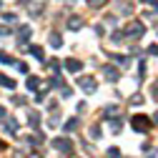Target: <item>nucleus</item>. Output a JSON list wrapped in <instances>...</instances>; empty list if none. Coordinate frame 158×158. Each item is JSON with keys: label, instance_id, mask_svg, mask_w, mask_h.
<instances>
[{"label": "nucleus", "instance_id": "f257e3e1", "mask_svg": "<svg viewBox=\"0 0 158 158\" xmlns=\"http://www.w3.org/2000/svg\"><path fill=\"white\" fill-rule=\"evenodd\" d=\"M131 126H133V131H138V133H146V131L151 128V118H148V115H133V118H131Z\"/></svg>", "mask_w": 158, "mask_h": 158}, {"label": "nucleus", "instance_id": "f03ea898", "mask_svg": "<svg viewBox=\"0 0 158 158\" xmlns=\"http://www.w3.org/2000/svg\"><path fill=\"white\" fill-rule=\"evenodd\" d=\"M126 35L141 38V35H146V25H143V23H128V25H126Z\"/></svg>", "mask_w": 158, "mask_h": 158}, {"label": "nucleus", "instance_id": "7ed1b4c3", "mask_svg": "<svg viewBox=\"0 0 158 158\" xmlns=\"http://www.w3.org/2000/svg\"><path fill=\"white\" fill-rule=\"evenodd\" d=\"M78 85H81L85 93H95V88H98V83L93 81L90 75H81V78H78Z\"/></svg>", "mask_w": 158, "mask_h": 158}, {"label": "nucleus", "instance_id": "20e7f679", "mask_svg": "<svg viewBox=\"0 0 158 158\" xmlns=\"http://www.w3.org/2000/svg\"><path fill=\"white\" fill-rule=\"evenodd\" d=\"M53 146L60 151V153H73V143L68 141V138H55V141H53Z\"/></svg>", "mask_w": 158, "mask_h": 158}, {"label": "nucleus", "instance_id": "39448f33", "mask_svg": "<svg viewBox=\"0 0 158 158\" xmlns=\"http://www.w3.org/2000/svg\"><path fill=\"white\" fill-rule=\"evenodd\" d=\"M103 75L108 78L110 83H118V78H121V73H118V68H113V65H106V68H103Z\"/></svg>", "mask_w": 158, "mask_h": 158}, {"label": "nucleus", "instance_id": "423d86ee", "mask_svg": "<svg viewBox=\"0 0 158 158\" xmlns=\"http://www.w3.org/2000/svg\"><path fill=\"white\" fill-rule=\"evenodd\" d=\"M83 23H85V20H83L81 15H70V18H68V30H78V28H83Z\"/></svg>", "mask_w": 158, "mask_h": 158}, {"label": "nucleus", "instance_id": "0eeeda50", "mask_svg": "<svg viewBox=\"0 0 158 158\" xmlns=\"http://www.w3.org/2000/svg\"><path fill=\"white\" fill-rule=\"evenodd\" d=\"M81 68H83V63L78 60V58H68L65 60V70H70V73H78Z\"/></svg>", "mask_w": 158, "mask_h": 158}, {"label": "nucleus", "instance_id": "6e6552de", "mask_svg": "<svg viewBox=\"0 0 158 158\" xmlns=\"http://www.w3.org/2000/svg\"><path fill=\"white\" fill-rule=\"evenodd\" d=\"M20 38H18V40H20V45H25L28 40H30V35H33V30H30V25H23L20 28V33H18Z\"/></svg>", "mask_w": 158, "mask_h": 158}, {"label": "nucleus", "instance_id": "1a4fd4ad", "mask_svg": "<svg viewBox=\"0 0 158 158\" xmlns=\"http://www.w3.org/2000/svg\"><path fill=\"white\" fill-rule=\"evenodd\" d=\"M5 126H8V133H10V135L18 131V121H15V118H10V115L5 118Z\"/></svg>", "mask_w": 158, "mask_h": 158}, {"label": "nucleus", "instance_id": "9d476101", "mask_svg": "<svg viewBox=\"0 0 158 158\" xmlns=\"http://www.w3.org/2000/svg\"><path fill=\"white\" fill-rule=\"evenodd\" d=\"M25 85H28L30 90H35L38 85H40V78H38V75H30V78H28V81H25Z\"/></svg>", "mask_w": 158, "mask_h": 158}, {"label": "nucleus", "instance_id": "9b49d317", "mask_svg": "<svg viewBox=\"0 0 158 158\" xmlns=\"http://www.w3.org/2000/svg\"><path fill=\"white\" fill-rule=\"evenodd\" d=\"M0 85H3V88H15V81H13V78H5V75H0Z\"/></svg>", "mask_w": 158, "mask_h": 158}, {"label": "nucleus", "instance_id": "f8f14e48", "mask_svg": "<svg viewBox=\"0 0 158 158\" xmlns=\"http://www.w3.org/2000/svg\"><path fill=\"white\" fill-rule=\"evenodd\" d=\"M50 45H53V48H60V45H63V38L58 35V33H53V35H50Z\"/></svg>", "mask_w": 158, "mask_h": 158}, {"label": "nucleus", "instance_id": "ddd939ff", "mask_svg": "<svg viewBox=\"0 0 158 158\" xmlns=\"http://www.w3.org/2000/svg\"><path fill=\"white\" fill-rule=\"evenodd\" d=\"M0 63H5V65H13L15 60H13V58H10V55H8L5 50H0Z\"/></svg>", "mask_w": 158, "mask_h": 158}, {"label": "nucleus", "instance_id": "4468645a", "mask_svg": "<svg viewBox=\"0 0 158 158\" xmlns=\"http://www.w3.org/2000/svg\"><path fill=\"white\" fill-rule=\"evenodd\" d=\"M30 53H33V55L38 58V60H43V58H45V55H43V48H40V45H33V48H30Z\"/></svg>", "mask_w": 158, "mask_h": 158}, {"label": "nucleus", "instance_id": "2eb2a0df", "mask_svg": "<svg viewBox=\"0 0 158 158\" xmlns=\"http://www.w3.org/2000/svg\"><path fill=\"white\" fill-rule=\"evenodd\" d=\"M113 58H115V60L121 63V65H126V68L131 65V58H128V55H113Z\"/></svg>", "mask_w": 158, "mask_h": 158}, {"label": "nucleus", "instance_id": "dca6fc26", "mask_svg": "<svg viewBox=\"0 0 158 158\" xmlns=\"http://www.w3.org/2000/svg\"><path fill=\"white\" fill-rule=\"evenodd\" d=\"M28 123H30V126L35 128L38 123H40V115H38V113H30V115H28Z\"/></svg>", "mask_w": 158, "mask_h": 158}, {"label": "nucleus", "instance_id": "f3484780", "mask_svg": "<svg viewBox=\"0 0 158 158\" xmlns=\"http://www.w3.org/2000/svg\"><path fill=\"white\" fill-rule=\"evenodd\" d=\"M78 123H81L78 118H70V121L65 123V131H75V128H78Z\"/></svg>", "mask_w": 158, "mask_h": 158}, {"label": "nucleus", "instance_id": "a211bd4d", "mask_svg": "<svg viewBox=\"0 0 158 158\" xmlns=\"http://www.w3.org/2000/svg\"><path fill=\"white\" fill-rule=\"evenodd\" d=\"M60 95H63V98H70V95H73V88H70V85H60Z\"/></svg>", "mask_w": 158, "mask_h": 158}, {"label": "nucleus", "instance_id": "6ab92c4d", "mask_svg": "<svg viewBox=\"0 0 158 158\" xmlns=\"http://www.w3.org/2000/svg\"><path fill=\"white\" fill-rule=\"evenodd\" d=\"M106 3H108V0H88L90 8H101V5H106Z\"/></svg>", "mask_w": 158, "mask_h": 158}, {"label": "nucleus", "instance_id": "aec40b11", "mask_svg": "<svg viewBox=\"0 0 158 158\" xmlns=\"http://www.w3.org/2000/svg\"><path fill=\"white\" fill-rule=\"evenodd\" d=\"M121 123H123L121 118H113V121H110V128H113V131H118V128H121Z\"/></svg>", "mask_w": 158, "mask_h": 158}, {"label": "nucleus", "instance_id": "412c9836", "mask_svg": "<svg viewBox=\"0 0 158 158\" xmlns=\"http://www.w3.org/2000/svg\"><path fill=\"white\" fill-rule=\"evenodd\" d=\"M108 156H110V158H118V156H121V151H118V148H108Z\"/></svg>", "mask_w": 158, "mask_h": 158}, {"label": "nucleus", "instance_id": "4be33fe9", "mask_svg": "<svg viewBox=\"0 0 158 158\" xmlns=\"http://www.w3.org/2000/svg\"><path fill=\"white\" fill-rule=\"evenodd\" d=\"M3 20H8V23H15V15H13V13H8V15H3Z\"/></svg>", "mask_w": 158, "mask_h": 158}, {"label": "nucleus", "instance_id": "5701e85b", "mask_svg": "<svg viewBox=\"0 0 158 158\" xmlns=\"http://www.w3.org/2000/svg\"><path fill=\"white\" fill-rule=\"evenodd\" d=\"M148 53L151 55H158V45H148Z\"/></svg>", "mask_w": 158, "mask_h": 158}, {"label": "nucleus", "instance_id": "b1692460", "mask_svg": "<svg viewBox=\"0 0 158 158\" xmlns=\"http://www.w3.org/2000/svg\"><path fill=\"white\" fill-rule=\"evenodd\" d=\"M5 118H8V113H5V108H3V106H0V121H5Z\"/></svg>", "mask_w": 158, "mask_h": 158}, {"label": "nucleus", "instance_id": "393cba45", "mask_svg": "<svg viewBox=\"0 0 158 158\" xmlns=\"http://www.w3.org/2000/svg\"><path fill=\"white\" fill-rule=\"evenodd\" d=\"M0 35H10V30H8V28H3V25H0Z\"/></svg>", "mask_w": 158, "mask_h": 158}, {"label": "nucleus", "instance_id": "a878e982", "mask_svg": "<svg viewBox=\"0 0 158 158\" xmlns=\"http://www.w3.org/2000/svg\"><path fill=\"white\" fill-rule=\"evenodd\" d=\"M153 123H158V113H153Z\"/></svg>", "mask_w": 158, "mask_h": 158}, {"label": "nucleus", "instance_id": "bb28decb", "mask_svg": "<svg viewBox=\"0 0 158 158\" xmlns=\"http://www.w3.org/2000/svg\"><path fill=\"white\" fill-rule=\"evenodd\" d=\"M148 158H158V153H156V151H153V153H151V156H148Z\"/></svg>", "mask_w": 158, "mask_h": 158}, {"label": "nucleus", "instance_id": "cd10ccee", "mask_svg": "<svg viewBox=\"0 0 158 158\" xmlns=\"http://www.w3.org/2000/svg\"><path fill=\"white\" fill-rule=\"evenodd\" d=\"M0 8H3V0H0Z\"/></svg>", "mask_w": 158, "mask_h": 158}, {"label": "nucleus", "instance_id": "c85d7f7f", "mask_svg": "<svg viewBox=\"0 0 158 158\" xmlns=\"http://www.w3.org/2000/svg\"><path fill=\"white\" fill-rule=\"evenodd\" d=\"M146 3H153V0H146Z\"/></svg>", "mask_w": 158, "mask_h": 158}, {"label": "nucleus", "instance_id": "c756f323", "mask_svg": "<svg viewBox=\"0 0 158 158\" xmlns=\"http://www.w3.org/2000/svg\"><path fill=\"white\" fill-rule=\"evenodd\" d=\"M70 158H78V156H70Z\"/></svg>", "mask_w": 158, "mask_h": 158}]
</instances>
